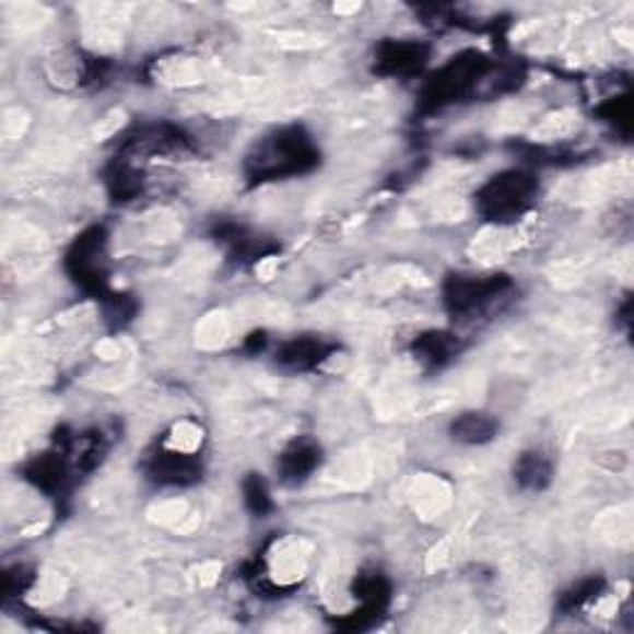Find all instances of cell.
Segmentation results:
<instances>
[{
    "instance_id": "6da1fadb",
    "label": "cell",
    "mask_w": 634,
    "mask_h": 634,
    "mask_svg": "<svg viewBox=\"0 0 634 634\" xmlns=\"http://www.w3.org/2000/svg\"><path fill=\"white\" fill-rule=\"evenodd\" d=\"M320 162V152L301 127H287L273 132L254 146L246 158L250 181H278L287 176L307 174Z\"/></svg>"
},
{
    "instance_id": "7a4b0ae2",
    "label": "cell",
    "mask_w": 634,
    "mask_h": 634,
    "mask_svg": "<svg viewBox=\"0 0 634 634\" xmlns=\"http://www.w3.org/2000/svg\"><path fill=\"white\" fill-rule=\"evenodd\" d=\"M538 196V179L533 174L510 169L481 186L476 193V209L486 221L510 223L533 207Z\"/></svg>"
},
{
    "instance_id": "3957f363",
    "label": "cell",
    "mask_w": 634,
    "mask_h": 634,
    "mask_svg": "<svg viewBox=\"0 0 634 634\" xmlns=\"http://www.w3.org/2000/svg\"><path fill=\"white\" fill-rule=\"evenodd\" d=\"M510 287L506 275H454L444 285L446 310L459 320H473L476 315L493 310Z\"/></svg>"
},
{
    "instance_id": "277c9868",
    "label": "cell",
    "mask_w": 634,
    "mask_h": 634,
    "mask_svg": "<svg viewBox=\"0 0 634 634\" xmlns=\"http://www.w3.org/2000/svg\"><path fill=\"white\" fill-rule=\"evenodd\" d=\"M489 60L479 52H463L454 58L446 68L434 74L424 87V105L432 109H442L454 105L463 97H469L476 85L486 78Z\"/></svg>"
},
{
    "instance_id": "5b68a950",
    "label": "cell",
    "mask_w": 634,
    "mask_h": 634,
    "mask_svg": "<svg viewBox=\"0 0 634 634\" xmlns=\"http://www.w3.org/2000/svg\"><path fill=\"white\" fill-rule=\"evenodd\" d=\"M107 263V236L102 228L82 233L68 254V270L72 281L90 293H105L109 281Z\"/></svg>"
},
{
    "instance_id": "8992f818",
    "label": "cell",
    "mask_w": 634,
    "mask_h": 634,
    "mask_svg": "<svg viewBox=\"0 0 634 634\" xmlns=\"http://www.w3.org/2000/svg\"><path fill=\"white\" fill-rule=\"evenodd\" d=\"M199 446H186L179 442H166L162 449L154 454L149 463V476L156 483L166 486H189V483L201 479V461L196 454Z\"/></svg>"
},
{
    "instance_id": "52a82bcc",
    "label": "cell",
    "mask_w": 634,
    "mask_h": 634,
    "mask_svg": "<svg viewBox=\"0 0 634 634\" xmlns=\"http://www.w3.org/2000/svg\"><path fill=\"white\" fill-rule=\"evenodd\" d=\"M428 50L422 43L387 40L375 52V70L385 78H412L424 70Z\"/></svg>"
},
{
    "instance_id": "ba28073f",
    "label": "cell",
    "mask_w": 634,
    "mask_h": 634,
    "mask_svg": "<svg viewBox=\"0 0 634 634\" xmlns=\"http://www.w3.org/2000/svg\"><path fill=\"white\" fill-rule=\"evenodd\" d=\"M332 354V348L320 338H295L281 344L275 352V362L287 372L315 369Z\"/></svg>"
},
{
    "instance_id": "9c48e42d",
    "label": "cell",
    "mask_w": 634,
    "mask_h": 634,
    "mask_svg": "<svg viewBox=\"0 0 634 634\" xmlns=\"http://www.w3.org/2000/svg\"><path fill=\"white\" fill-rule=\"evenodd\" d=\"M317 466H320V446L310 439H295L278 459V471L287 486H297L310 479Z\"/></svg>"
},
{
    "instance_id": "30bf717a",
    "label": "cell",
    "mask_w": 634,
    "mask_h": 634,
    "mask_svg": "<svg viewBox=\"0 0 634 634\" xmlns=\"http://www.w3.org/2000/svg\"><path fill=\"white\" fill-rule=\"evenodd\" d=\"M354 598L360 602V610L354 612L352 627H365V620L375 618L389 602V583L379 573L360 575L354 583Z\"/></svg>"
},
{
    "instance_id": "8fae6325",
    "label": "cell",
    "mask_w": 634,
    "mask_h": 634,
    "mask_svg": "<svg viewBox=\"0 0 634 634\" xmlns=\"http://www.w3.org/2000/svg\"><path fill=\"white\" fill-rule=\"evenodd\" d=\"M513 479L524 491H543L553 481V461L540 449L524 451L518 456V461L513 463Z\"/></svg>"
},
{
    "instance_id": "7c38bea8",
    "label": "cell",
    "mask_w": 634,
    "mask_h": 634,
    "mask_svg": "<svg viewBox=\"0 0 634 634\" xmlns=\"http://www.w3.org/2000/svg\"><path fill=\"white\" fill-rule=\"evenodd\" d=\"M498 419L483 412H463L451 422V439L466 446H481L496 439Z\"/></svg>"
},
{
    "instance_id": "4fadbf2b",
    "label": "cell",
    "mask_w": 634,
    "mask_h": 634,
    "mask_svg": "<svg viewBox=\"0 0 634 634\" xmlns=\"http://www.w3.org/2000/svg\"><path fill=\"white\" fill-rule=\"evenodd\" d=\"M414 354L426 367H444L459 354V340L451 332H424L414 342Z\"/></svg>"
},
{
    "instance_id": "5bb4252c",
    "label": "cell",
    "mask_w": 634,
    "mask_h": 634,
    "mask_svg": "<svg viewBox=\"0 0 634 634\" xmlns=\"http://www.w3.org/2000/svg\"><path fill=\"white\" fill-rule=\"evenodd\" d=\"M244 498H246V506L250 513H256V516H268L270 510H273V498H270V491L266 486V481L260 479L258 473H250L248 479L244 481Z\"/></svg>"
},
{
    "instance_id": "9a60e30c",
    "label": "cell",
    "mask_w": 634,
    "mask_h": 634,
    "mask_svg": "<svg viewBox=\"0 0 634 634\" xmlns=\"http://www.w3.org/2000/svg\"><path fill=\"white\" fill-rule=\"evenodd\" d=\"M600 587H602V580H585V583H580V585L573 587V590L565 595L563 602H561V608L563 610H577V608H583V604L592 602L595 598H598Z\"/></svg>"
}]
</instances>
